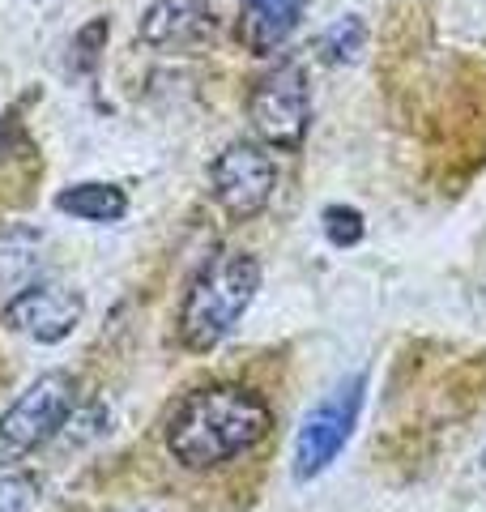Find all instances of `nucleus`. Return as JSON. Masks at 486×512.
<instances>
[{"label": "nucleus", "mask_w": 486, "mask_h": 512, "mask_svg": "<svg viewBox=\"0 0 486 512\" xmlns=\"http://www.w3.org/2000/svg\"><path fill=\"white\" fill-rule=\"evenodd\" d=\"M248 116L265 146L299 150L307 137V124H312V90H307L303 64L286 60L278 69H269L252 94Z\"/></svg>", "instance_id": "obj_5"}, {"label": "nucleus", "mask_w": 486, "mask_h": 512, "mask_svg": "<svg viewBox=\"0 0 486 512\" xmlns=\"http://www.w3.org/2000/svg\"><path fill=\"white\" fill-rule=\"evenodd\" d=\"M261 291V261L252 252L222 248L197 269L184 312H180V342L197 355H209L226 333L239 325V316L248 312V303Z\"/></svg>", "instance_id": "obj_2"}, {"label": "nucleus", "mask_w": 486, "mask_h": 512, "mask_svg": "<svg viewBox=\"0 0 486 512\" xmlns=\"http://www.w3.org/2000/svg\"><path fill=\"white\" fill-rule=\"evenodd\" d=\"M324 235H329V244L337 248H350L363 239V214L350 210V205H329L324 210Z\"/></svg>", "instance_id": "obj_13"}, {"label": "nucleus", "mask_w": 486, "mask_h": 512, "mask_svg": "<svg viewBox=\"0 0 486 512\" xmlns=\"http://www.w3.org/2000/svg\"><path fill=\"white\" fill-rule=\"evenodd\" d=\"M47 269V239L35 227H5L0 231V303L22 295L26 286L43 282Z\"/></svg>", "instance_id": "obj_10"}, {"label": "nucleus", "mask_w": 486, "mask_h": 512, "mask_svg": "<svg viewBox=\"0 0 486 512\" xmlns=\"http://www.w3.org/2000/svg\"><path fill=\"white\" fill-rule=\"evenodd\" d=\"M81 316H86V299L64 282H35L5 303V325L39 346L64 342L81 325Z\"/></svg>", "instance_id": "obj_7"}, {"label": "nucleus", "mask_w": 486, "mask_h": 512, "mask_svg": "<svg viewBox=\"0 0 486 512\" xmlns=\"http://www.w3.org/2000/svg\"><path fill=\"white\" fill-rule=\"evenodd\" d=\"M218 18L209 0H154L141 18V39L162 52H180V47H201L214 39Z\"/></svg>", "instance_id": "obj_8"}, {"label": "nucleus", "mask_w": 486, "mask_h": 512, "mask_svg": "<svg viewBox=\"0 0 486 512\" xmlns=\"http://www.w3.org/2000/svg\"><path fill=\"white\" fill-rule=\"evenodd\" d=\"M56 210L77 222H120L128 214V192L120 184H103V180L69 184L56 197Z\"/></svg>", "instance_id": "obj_11"}, {"label": "nucleus", "mask_w": 486, "mask_h": 512, "mask_svg": "<svg viewBox=\"0 0 486 512\" xmlns=\"http://www.w3.org/2000/svg\"><path fill=\"white\" fill-rule=\"evenodd\" d=\"M363 389H367V376H346L324 402L307 410V419L299 423V436H295V457H290V470H295L299 483H312L316 474H324L342 457V448L350 444L354 427H359Z\"/></svg>", "instance_id": "obj_4"}, {"label": "nucleus", "mask_w": 486, "mask_h": 512, "mask_svg": "<svg viewBox=\"0 0 486 512\" xmlns=\"http://www.w3.org/2000/svg\"><path fill=\"white\" fill-rule=\"evenodd\" d=\"M482 461H486V457H482Z\"/></svg>", "instance_id": "obj_15"}, {"label": "nucleus", "mask_w": 486, "mask_h": 512, "mask_svg": "<svg viewBox=\"0 0 486 512\" xmlns=\"http://www.w3.org/2000/svg\"><path fill=\"white\" fill-rule=\"evenodd\" d=\"M269 406L243 384H209L188 393L167 423V453L188 470H218L256 448L269 431Z\"/></svg>", "instance_id": "obj_1"}, {"label": "nucleus", "mask_w": 486, "mask_h": 512, "mask_svg": "<svg viewBox=\"0 0 486 512\" xmlns=\"http://www.w3.org/2000/svg\"><path fill=\"white\" fill-rule=\"evenodd\" d=\"M278 163L261 141H231L214 163H209V188L214 201L231 218H256L273 197Z\"/></svg>", "instance_id": "obj_6"}, {"label": "nucleus", "mask_w": 486, "mask_h": 512, "mask_svg": "<svg viewBox=\"0 0 486 512\" xmlns=\"http://www.w3.org/2000/svg\"><path fill=\"white\" fill-rule=\"evenodd\" d=\"M307 13V0H239L235 35L252 56H269L295 35Z\"/></svg>", "instance_id": "obj_9"}, {"label": "nucleus", "mask_w": 486, "mask_h": 512, "mask_svg": "<svg viewBox=\"0 0 486 512\" xmlns=\"http://www.w3.org/2000/svg\"><path fill=\"white\" fill-rule=\"evenodd\" d=\"M77 402V384L69 372H47L30 384L26 393H18L5 414H0V470L26 461L35 448H43L69 419V410Z\"/></svg>", "instance_id": "obj_3"}, {"label": "nucleus", "mask_w": 486, "mask_h": 512, "mask_svg": "<svg viewBox=\"0 0 486 512\" xmlns=\"http://www.w3.org/2000/svg\"><path fill=\"white\" fill-rule=\"evenodd\" d=\"M363 39H367L363 22H359V18H350V13H346V18H337L329 30H324L320 47H324V56H329L333 64H346V60H354V56H359Z\"/></svg>", "instance_id": "obj_12"}, {"label": "nucleus", "mask_w": 486, "mask_h": 512, "mask_svg": "<svg viewBox=\"0 0 486 512\" xmlns=\"http://www.w3.org/2000/svg\"><path fill=\"white\" fill-rule=\"evenodd\" d=\"M30 495H35V483H30V478H9V483H0V512H22L30 504Z\"/></svg>", "instance_id": "obj_14"}]
</instances>
